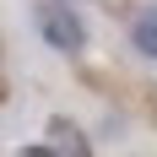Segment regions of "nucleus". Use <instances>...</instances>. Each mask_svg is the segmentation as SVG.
Segmentation results:
<instances>
[{
	"instance_id": "nucleus-1",
	"label": "nucleus",
	"mask_w": 157,
	"mask_h": 157,
	"mask_svg": "<svg viewBox=\"0 0 157 157\" xmlns=\"http://www.w3.org/2000/svg\"><path fill=\"white\" fill-rule=\"evenodd\" d=\"M38 33H44V44L60 49V54H81V49H87V22L76 16V6H60V0H49L44 11H38Z\"/></svg>"
},
{
	"instance_id": "nucleus-2",
	"label": "nucleus",
	"mask_w": 157,
	"mask_h": 157,
	"mask_svg": "<svg viewBox=\"0 0 157 157\" xmlns=\"http://www.w3.org/2000/svg\"><path fill=\"white\" fill-rule=\"evenodd\" d=\"M49 152L54 157H92V146H87V136H81L71 119H49Z\"/></svg>"
},
{
	"instance_id": "nucleus-3",
	"label": "nucleus",
	"mask_w": 157,
	"mask_h": 157,
	"mask_svg": "<svg viewBox=\"0 0 157 157\" xmlns=\"http://www.w3.org/2000/svg\"><path fill=\"white\" fill-rule=\"evenodd\" d=\"M130 44L141 49L146 60H157V6H146V11L130 22Z\"/></svg>"
},
{
	"instance_id": "nucleus-4",
	"label": "nucleus",
	"mask_w": 157,
	"mask_h": 157,
	"mask_svg": "<svg viewBox=\"0 0 157 157\" xmlns=\"http://www.w3.org/2000/svg\"><path fill=\"white\" fill-rule=\"evenodd\" d=\"M22 157H54L49 146H22Z\"/></svg>"
},
{
	"instance_id": "nucleus-5",
	"label": "nucleus",
	"mask_w": 157,
	"mask_h": 157,
	"mask_svg": "<svg viewBox=\"0 0 157 157\" xmlns=\"http://www.w3.org/2000/svg\"><path fill=\"white\" fill-rule=\"evenodd\" d=\"M60 6H71V0H60Z\"/></svg>"
}]
</instances>
